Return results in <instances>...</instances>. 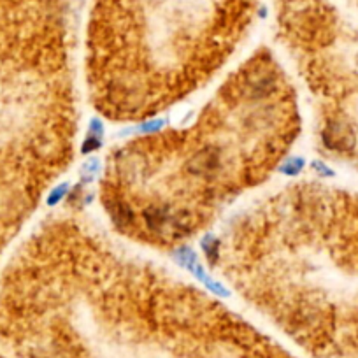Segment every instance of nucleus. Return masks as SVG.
Returning <instances> with one entry per match:
<instances>
[{
    "instance_id": "3",
    "label": "nucleus",
    "mask_w": 358,
    "mask_h": 358,
    "mask_svg": "<svg viewBox=\"0 0 358 358\" xmlns=\"http://www.w3.org/2000/svg\"><path fill=\"white\" fill-rule=\"evenodd\" d=\"M163 123H165V120H162V118L149 120V122H146V123H140L139 127H133L132 132H136V133H153V132H158V130L163 127Z\"/></svg>"
},
{
    "instance_id": "7",
    "label": "nucleus",
    "mask_w": 358,
    "mask_h": 358,
    "mask_svg": "<svg viewBox=\"0 0 358 358\" xmlns=\"http://www.w3.org/2000/svg\"><path fill=\"white\" fill-rule=\"evenodd\" d=\"M99 170V160L90 158L88 162L83 163L81 174L85 177V181H92V177H95V172Z\"/></svg>"
},
{
    "instance_id": "1",
    "label": "nucleus",
    "mask_w": 358,
    "mask_h": 358,
    "mask_svg": "<svg viewBox=\"0 0 358 358\" xmlns=\"http://www.w3.org/2000/svg\"><path fill=\"white\" fill-rule=\"evenodd\" d=\"M174 259H176V262L179 263V266L185 267V269L188 270L193 277H197L200 283L206 284V288L209 290V292L216 293V295H222V297L230 295L229 290H227L225 286L220 283V281L213 279V277H211L209 274L204 270L202 263L199 262L197 255L192 252V250H190V247H179V250H176V253H174Z\"/></svg>"
},
{
    "instance_id": "8",
    "label": "nucleus",
    "mask_w": 358,
    "mask_h": 358,
    "mask_svg": "<svg viewBox=\"0 0 358 358\" xmlns=\"http://www.w3.org/2000/svg\"><path fill=\"white\" fill-rule=\"evenodd\" d=\"M88 133H90V136L102 139V136H104L102 122H99V120H92V123H90V132Z\"/></svg>"
},
{
    "instance_id": "2",
    "label": "nucleus",
    "mask_w": 358,
    "mask_h": 358,
    "mask_svg": "<svg viewBox=\"0 0 358 358\" xmlns=\"http://www.w3.org/2000/svg\"><path fill=\"white\" fill-rule=\"evenodd\" d=\"M304 165H306V160L302 156H292V158L281 163L279 174H283V176H297L304 169Z\"/></svg>"
},
{
    "instance_id": "6",
    "label": "nucleus",
    "mask_w": 358,
    "mask_h": 358,
    "mask_svg": "<svg viewBox=\"0 0 358 358\" xmlns=\"http://www.w3.org/2000/svg\"><path fill=\"white\" fill-rule=\"evenodd\" d=\"M102 146V139H99V137H93V136H86L85 140H83L81 145V153H85V155H88V153L92 152H97V149Z\"/></svg>"
},
{
    "instance_id": "9",
    "label": "nucleus",
    "mask_w": 358,
    "mask_h": 358,
    "mask_svg": "<svg viewBox=\"0 0 358 358\" xmlns=\"http://www.w3.org/2000/svg\"><path fill=\"white\" fill-rule=\"evenodd\" d=\"M313 169L316 170L320 176L323 177H332L334 176V170L329 169V167L325 165V163H321V162H313Z\"/></svg>"
},
{
    "instance_id": "4",
    "label": "nucleus",
    "mask_w": 358,
    "mask_h": 358,
    "mask_svg": "<svg viewBox=\"0 0 358 358\" xmlns=\"http://www.w3.org/2000/svg\"><path fill=\"white\" fill-rule=\"evenodd\" d=\"M202 247H204V252H206V255L209 257L211 260H214L216 257H218V239L214 236H206L202 239Z\"/></svg>"
},
{
    "instance_id": "5",
    "label": "nucleus",
    "mask_w": 358,
    "mask_h": 358,
    "mask_svg": "<svg viewBox=\"0 0 358 358\" xmlns=\"http://www.w3.org/2000/svg\"><path fill=\"white\" fill-rule=\"evenodd\" d=\"M67 192H69V183H60V185L56 186V188H53V192L49 193L48 206H56V204L67 195Z\"/></svg>"
}]
</instances>
